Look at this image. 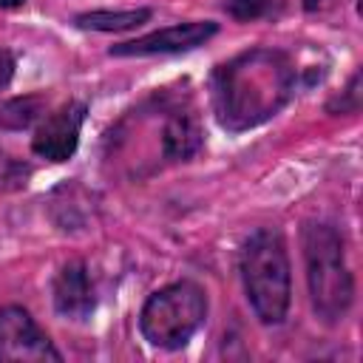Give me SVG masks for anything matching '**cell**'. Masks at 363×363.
<instances>
[{
	"instance_id": "cell-7",
	"label": "cell",
	"mask_w": 363,
	"mask_h": 363,
	"mask_svg": "<svg viewBox=\"0 0 363 363\" xmlns=\"http://www.w3.org/2000/svg\"><path fill=\"white\" fill-rule=\"evenodd\" d=\"M82 119H85V105H79V102H68V105L57 108L37 128L34 153L43 159H51V162H65L68 156H74Z\"/></svg>"
},
{
	"instance_id": "cell-12",
	"label": "cell",
	"mask_w": 363,
	"mask_h": 363,
	"mask_svg": "<svg viewBox=\"0 0 363 363\" xmlns=\"http://www.w3.org/2000/svg\"><path fill=\"white\" fill-rule=\"evenodd\" d=\"M20 3H26V0H0V9H14Z\"/></svg>"
},
{
	"instance_id": "cell-9",
	"label": "cell",
	"mask_w": 363,
	"mask_h": 363,
	"mask_svg": "<svg viewBox=\"0 0 363 363\" xmlns=\"http://www.w3.org/2000/svg\"><path fill=\"white\" fill-rule=\"evenodd\" d=\"M201 142V133H199V125L193 116H173L164 128V153L173 156V159H187Z\"/></svg>"
},
{
	"instance_id": "cell-10",
	"label": "cell",
	"mask_w": 363,
	"mask_h": 363,
	"mask_svg": "<svg viewBox=\"0 0 363 363\" xmlns=\"http://www.w3.org/2000/svg\"><path fill=\"white\" fill-rule=\"evenodd\" d=\"M147 17H150L147 9H133V11H88V14H79L74 23L79 28H94V31H122V28L142 26Z\"/></svg>"
},
{
	"instance_id": "cell-1",
	"label": "cell",
	"mask_w": 363,
	"mask_h": 363,
	"mask_svg": "<svg viewBox=\"0 0 363 363\" xmlns=\"http://www.w3.org/2000/svg\"><path fill=\"white\" fill-rule=\"evenodd\" d=\"M292 91V68L278 51H250L216 71L213 96L224 128L241 130L272 116Z\"/></svg>"
},
{
	"instance_id": "cell-5",
	"label": "cell",
	"mask_w": 363,
	"mask_h": 363,
	"mask_svg": "<svg viewBox=\"0 0 363 363\" xmlns=\"http://www.w3.org/2000/svg\"><path fill=\"white\" fill-rule=\"evenodd\" d=\"M60 363L62 354L51 346L48 335L20 306L0 309V363Z\"/></svg>"
},
{
	"instance_id": "cell-3",
	"label": "cell",
	"mask_w": 363,
	"mask_h": 363,
	"mask_svg": "<svg viewBox=\"0 0 363 363\" xmlns=\"http://www.w3.org/2000/svg\"><path fill=\"white\" fill-rule=\"evenodd\" d=\"M303 255H306V281L315 309L326 320H337L349 312L354 284L346 267L343 241L329 224L303 227Z\"/></svg>"
},
{
	"instance_id": "cell-2",
	"label": "cell",
	"mask_w": 363,
	"mask_h": 363,
	"mask_svg": "<svg viewBox=\"0 0 363 363\" xmlns=\"http://www.w3.org/2000/svg\"><path fill=\"white\" fill-rule=\"evenodd\" d=\"M247 298L264 323H281L289 309V258L275 230H258L241 255Z\"/></svg>"
},
{
	"instance_id": "cell-8",
	"label": "cell",
	"mask_w": 363,
	"mask_h": 363,
	"mask_svg": "<svg viewBox=\"0 0 363 363\" xmlns=\"http://www.w3.org/2000/svg\"><path fill=\"white\" fill-rule=\"evenodd\" d=\"M54 303L57 312L71 320H85L94 309V286L79 261L65 264L54 281Z\"/></svg>"
},
{
	"instance_id": "cell-4",
	"label": "cell",
	"mask_w": 363,
	"mask_h": 363,
	"mask_svg": "<svg viewBox=\"0 0 363 363\" xmlns=\"http://www.w3.org/2000/svg\"><path fill=\"white\" fill-rule=\"evenodd\" d=\"M204 315H207L204 292L190 281H179L147 298L139 326L145 340H150L153 346L182 349L204 323Z\"/></svg>"
},
{
	"instance_id": "cell-6",
	"label": "cell",
	"mask_w": 363,
	"mask_h": 363,
	"mask_svg": "<svg viewBox=\"0 0 363 363\" xmlns=\"http://www.w3.org/2000/svg\"><path fill=\"white\" fill-rule=\"evenodd\" d=\"M216 31H218V26L210 23V20L179 23V26H170V28L145 34V37H139V40L113 45L111 54H116V57H145V54H173V51H187V48H196V45L207 43Z\"/></svg>"
},
{
	"instance_id": "cell-11",
	"label": "cell",
	"mask_w": 363,
	"mask_h": 363,
	"mask_svg": "<svg viewBox=\"0 0 363 363\" xmlns=\"http://www.w3.org/2000/svg\"><path fill=\"white\" fill-rule=\"evenodd\" d=\"M269 3L272 0H227L224 9L235 20H255V17H261L269 9Z\"/></svg>"
}]
</instances>
